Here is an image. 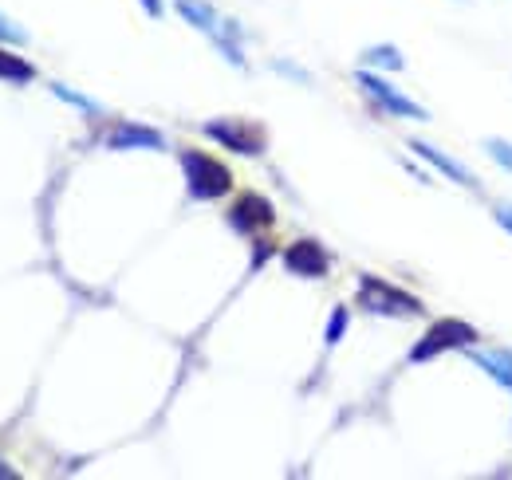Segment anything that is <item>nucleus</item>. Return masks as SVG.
<instances>
[{"label":"nucleus","mask_w":512,"mask_h":480,"mask_svg":"<svg viewBox=\"0 0 512 480\" xmlns=\"http://www.w3.org/2000/svg\"><path fill=\"white\" fill-rule=\"evenodd\" d=\"M410 150H414V154H418L422 162H430V166H438V170H442L446 178L461 181V185H477V181H473V174H469L465 166H457L453 158H446V154H442L438 146H430V142H410Z\"/></svg>","instance_id":"10"},{"label":"nucleus","mask_w":512,"mask_h":480,"mask_svg":"<svg viewBox=\"0 0 512 480\" xmlns=\"http://www.w3.org/2000/svg\"><path fill=\"white\" fill-rule=\"evenodd\" d=\"M205 134L217 138L221 146L237 150V154H260L264 150V130L249 126L241 119H225V122H205Z\"/></svg>","instance_id":"5"},{"label":"nucleus","mask_w":512,"mask_h":480,"mask_svg":"<svg viewBox=\"0 0 512 480\" xmlns=\"http://www.w3.org/2000/svg\"><path fill=\"white\" fill-rule=\"evenodd\" d=\"M367 63L386 67V71H398V67H402V56H398V48H371V52H367Z\"/></svg>","instance_id":"13"},{"label":"nucleus","mask_w":512,"mask_h":480,"mask_svg":"<svg viewBox=\"0 0 512 480\" xmlns=\"http://www.w3.org/2000/svg\"><path fill=\"white\" fill-rule=\"evenodd\" d=\"M52 91H56V95H60V99H67V103H71V107H83V111H91V115H95V111H99V107H95V103H91V99H83V95H75V91H67L64 83H52Z\"/></svg>","instance_id":"15"},{"label":"nucleus","mask_w":512,"mask_h":480,"mask_svg":"<svg viewBox=\"0 0 512 480\" xmlns=\"http://www.w3.org/2000/svg\"><path fill=\"white\" fill-rule=\"evenodd\" d=\"M359 307H367L371 315H422V303L379 276H359Z\"/></svg>","instance_id":"2"},{"label":"nucleus","mask_w":512,"mask_h":480,"mask_svg":"<svg viewBox=\"0 0 512 480\" xmlns=\"http://www.w3.org/2000/svg\"><path fill=\"white\" fill-rule=\"evenodd\" d=\"M0 79H8V83H32L36 79V67L0 48Z\"/></svg>","instance_id":"12"},{"label":"nucleus","mask_w":512,"mask_h":480,"mask_svg":"<svg viewBox=\"0 0 512 480\" xmlns=\"http://www.w3.org/2000/svg\"><path fill=\"white\" fill-rule=\"evenodd\" d=\"M142 4H146L150 16H162V4H158V0H142Z\"/></svg>","instance_id":"19"},{"label":"nucleus","mask_w":512,"mask_h":480,"mask_svg":"<svg viewBox=\"0 0 512 480\" xmlns=\"http://www.w3.org/2000/svg\"><path fill=\"white\" fill-rule=\"evenodd\" d=\"M284 264H288V272H296V276L320 280L323 272L331 268V256L323 252V244H316V240H296V244H288Z\"/></svg>","instance_id":"7"},{"label":"nucleus","mask_w":512,"mask_h":480,"mask_svg":"<svg viewBox=\"0 0 512 480\" xmlns=\"http://www.w3.org/2000/svg\"><path fill=\"white\" fill-rule=\"evenodd\" d=\"M469 359L485 366L501 386H512V355L509 351H469Z\"/></svg>","instance_id":"11"},{"label":"nucleus","mask_w":512,"mask_h":480,"mask_svg":"<svg viewBox=\"0 0 512 480\" xmlns=\"http://www.w3.org/2000/svg\"><path fill=\"white\" fill-rule=\"evenodd\" d=\"M343 331H347V307H335L331 311V323H327V343L335 347L343 339Z\"/></svg>","instance_id":"14"},{"label":"nucleus","mask_w":512,"mask_h":480,"mask_svg":"<svg viewBox=\"0 0 512 480\" xmlns=\"http://www.w3.org/2000/svg\"><path fill=\"white\" fill-rule=\"evenodd\" d=\"M182 170H186V185H190V193L197 201H217V197H225L233 189V174L209 154L186 150L182 154Z\"/></svg>","instance_id":"1"},{"label":"nucleus","mask_w":512,"mask_h":480,"mask_svg":"<svg viewBox=\"0 0 512 480\" xmlns=\"http://www.w3.org/2000/svg\"><path fill=\"white\" fill-rule=\"evenodd\" d=\"M0 40H12V44H28V32H20L12 20L0 16Z\"/></svg>","instance_id":"17"},{"label":"nucleus","mask_w":512,"mask_h":480,"mask_svg":"<svg viewBox=\"0 0 512 480\" xmlns=\"http://www.w3.org/2000/svg\"><path fill=\"white\" fill-rule=\"evenodd\" d=\"M229 225H233V229H241V233L264 229V225H272V205H268L260 193H245V197L233 205V213H229Z\"/></svg>","instance_id":"8"},{"label":"nucleus","mask_w":512,"mask_h":480,"mask_svg":"<svg viewBox=\"0 0 512 480\" xmlns=\"http://www.w3.org/2000/svg\"><path fill=\"white\" fill-rule=\"evenodd\" d=\"M107 146H111V150H134V146H146V150H162L166 142H162V134H158V130H146V126L123 122V126H115V130H111Z\"/></svg>","instance_id":"9"},{"label":"nucleus","mask_w":512,"mask_h":480,"mask_svg":"<svg viewBox=\"0 0 512 480\" xmlns=\"http://www.w3.org/2000/svg\"><path fill=\"white\" fill-rule=\"evenodd\" d=\"M355 79H359V87H363V91H367V95H371V99H375L383 111H390L394 119H414V122L430 119V115H426L418 103H410L402 91H394V87H390V83H383L379 75H371V71H359Z\"/></svg>","instance_id":"4"},{"label":"nucleus","mask_w":512,"mask_h":480,"mask_svg":"<svg viewBox=\"0 0 512 480\" xmlns=\"http://www.w3.org/2000/svg\"><path fill=\"white\" fill-rule=\"evenodd\" d=\"M497 221L512 233V205H497Z\"/></svg>","instance_id":"18"},{"label":"nucleus","mask_w":512,"mask_h":480,"mask_svg":"<svg viewBox=\"0 0 512 480\" xmlns=\"http://www.w3.org/2000/svg\"><path fill=\"white\" fill-rule=\"evenodd\" d=\"M178 12H182V16L190 20L193 28H201V32H209V36H213V40L221 44V52H225V60H229V63H237V67L245 63V60H241V52H237V44H229V36L221 32V20H217V12H213V8L205 4V0H178Z\"/></svg>","instance_id":"6"},{"label":"nucleus","mask_w":512,"mask_h":480,"mask_svg":"<svg viewBox=\"0 0 512 480\" xmlns=\"http://www.w3.org/2000/svg\"><path fill=\"white\" fill-rule=\"evenodd\" d=\"M489 154H493L505 170H512V146L505 142V138H493V142H489Z\"/></svg>","instance_id":"16"},{"label":"nucleus","mask_w":512,"mask_h":480,"mask_svg":"<svg viewBox=\"0 0 512 480\" xmlns=\"http://www.w3.org/2000/svg\"><path fill=\"white\" fill-rule=\"evenodd\" d=\"M473 339H477V331H473L469 323H461V319H442V323H434V327L414 343L410 362H426V359H434V355H442V351L473 347Z\"/></svg>","instance_id":"3"}]
</instances>
